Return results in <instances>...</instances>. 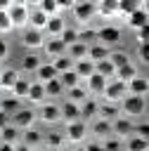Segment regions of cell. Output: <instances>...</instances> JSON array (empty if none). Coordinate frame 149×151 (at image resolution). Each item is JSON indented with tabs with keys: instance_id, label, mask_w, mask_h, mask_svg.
Listing matches in <instances>:
<instances>
[{
	"instance_id": "7bdbcfd3",
	"label": "cell",
	"mask_w": 149,
	"mask_h": 151,
	"mask_svg": "<svg viewBox=\"0 0 149 151\" xmlns=\"http://www.w3.org/2000/svg\"><path fill=\"white\" fill-rule=\"evenodd\" d=\"M45 94H47V99H57V97L66 94V90H64V85H61L59 78H57V80H52V83L45 85Z\"/></svg>"
},
{
	"instance_id": "f35d334b",
	"label": "cell",
	"mask_w": 149,
	"mask_h": 151,
	"mask_svg": "<svg viewBox=\"0 0 149 151\" xmlns=\"http://www.w3.org/2000/svg\"><path fill=\"white\" fill-rule=\"evenodd\" d=\"M95 73H99V76L106 78V80H114V78H116V66H114L109 59H104V61L95 64Z\"/></svg>"
},
{
	"instance_id": "9a60e30c",
	"label": "cell",
	"mask_w": 149,
	"mask_h": 151,
	"mask_svg": "<svg viewBox=\"0 0 149 151\" xmlns=\"http://www.w3.org/2000/svg\"><path fill=\"white\" fill-rule=\"evenodd\" d=\"M106 83H109L106 78H102L99 73H92V76L85 80V87H88L90 97H95V99H97V97H102V94H104V90H106Z\"/></svg>"
},
{
	"instance_id": "f6af8a7d",
	"label": "cell",
	"mask_w": 149,
	"mask_h": 151,
	"mask_svg": "<svg viewBox=\"0 0 149 151\" xmlns=\"http://www.w3.org/2000/svg\"><path fill=\"white\" fill-rule=\"evenodd\" d=\"M59 38H61V42H64L66 47L76 45V42H78V26H66V28H64V33H61Z\"/></svg>"
},
{
	"instance_id": "4316f807",
	"label": "cell",
	"mask_w": 149,
	"mask_h": 151,
	"mask_svg": "<svg viewBox=\"0 0 149 151\" xmlns=\"http://www.w3.org/2000/svg\"><path fill=\"white\" fill-rule=\"evenodd\" d=\"M109 54H111V50H109L106 45H102V42H95V45H90V47H88V59H90V61H95V64H99V61L109 59Z\"/></svg>"
},
{
	"instance_id": "4fadbf2b",
	"label": "cell",
	"mask_w": 149,
	"mask_h": 151,
	"mask_svg": "<svg viewBox=\"0 0 149 151\" xmlns=\"http://www.w3.org/2000/svg\"><path fill=\"white\" fill-rule=\"evenodd\" d=\"M43 54L47 57V61H52V59L66 54V45L61 42V38H47L43 45Z\"/></svg>"
},
{
	"instance_id": "680465c9",
	"label": "cell",
	"mask_w": 149,
	"mask_h": 151,
	"mask_svg": "<svg viewBox=\"0 0 149 151\" xmlns=\"http://www.w3.org/2000/svg\"><path fill=\"white\" fill-rule=\"evenodd\" d=\"M57 151H73V146H61V149H57Z\"/></svg>"
},
{
	"instance_id": "8992f818",
	"label": "cell",
	"mask_w": 149,
	"mask_h": 151,
	"mask_svg": "<svg viewBox=\"0 0 149 151\" xmlns=\"http://www.w3.org/2000/svg\"><path fill=\"white\" fill-rule=\"evenodd\" d=\"M9 19H12L14 28H19V31L28 28V19H31V7H28L26 2H12V7H9Z\"/></svg>"
},
{
	"instance_id": "277c9868",
	"label": "cell",
	"mask_w": 149,
	"mask_h": 151,
	"mask_svg": "<svg viewBox=\"0 0 149 151\" xmlns=\"http://www.w3.org/2000/svg\"><path fill=\"white\" fill-rule=\"evenodd\" d=\"M121 40H123V28H121V26H116V24H104V26L97 28V42L106 45L109 50H111L114 45H118Z\"/></svg>"
},
{
	"instance_id": "7c38bea8",
	"label": "cell",
	"mask_w": 149,
	"mask_h": 151,
	"mask_svg": "<svg viewBox=\"0 0 149 151\" xmlns=\"http://www.w3.org/2000/svg\"><path fill=\"white\" fill-rule=\"evenodd\" d=\"M90 134H92L95 139H99V142H104L106 137H114V125H111V120L95 118V120L90 123Z\"/></svg>"
},
{
	"instance_id": "816d5d0a",
	"label": "cell",
	"mask_w": 149,
	"mask_h": 151,
	"mask_svg": "<svg viewBox=\"0 0 149 151\" xmlns=\"http://www.w3.org/2000/svg\"><path fill=\"white\" fill-rule=\"evenodd\" d=\"M135 35H137V45H140V42H149V24H147L144 28H140Z\"/></svg>"
},
{
	"instance_id": "f907efd6",
	"label": "cell",
	"mask_w": 149,
	"mask_h": 151,
	"mask_svg": "<svg viewBox=\"0 0 149 151\" xmlns=\"http://www.w3.org/2000/svg\"><path fill=\"white\" fill-rule=\"evenodd\" d=\"M83 146H85V151H104V146H102L99 139H88Z\"/></svg>"
},
{
	"instance_id": "d4e9b609",
	"label": "cell",
	"mask_w": 149,
	"mask_h": 151,
	"mask_svg": "<svg viewBox=\"0 0 149 151\" xmlns=\"http://www.w3.org/2000/svg\"><path fill=\"white\" fill-rule=\"evenodd\" d=\"M57 78H59V73H57V68L52 66V61H43V66H40L38 73H35V80L43 83V85H47V83H52V80H57Z\"/></svg>"
},
{
	"instance_id": "6da1fadb",
	"label": "cell",
	"mask_w": 149,
	"mask_h": 151,
	"mask_svg": "<svg viewBox=\"0 0 149 151\" xmlns=\"http://www.w3.org/2000/svg\"><path fill=\"white\" fill-rule=\"evenodd\" d=\"M147 113V97H135V94H128L123 101H121V116L125 118H142Z\"/></svg>"
},
{
	"instance_id": "91938a15",
	"label": "cell",
	"mask_w": 149,
	"mask_h": 151,
	"mask_svg": "<svg viewBox=\"0 0 149 151\" xmlns=\"http://www.w3.org/2000/svg\"><path fill=\"white\" fill-rule=\"evenodd\" d=\"M73 151H85V146L80 144V146H73Z\"/></svg>"
},
{
	"instance_id": "bcb514c9",
	"label": "cell",
	"mask_w": 149,
	"mask_h": 151,
	"mask_svg": "<svg viewBox=\"0 0 149 151\" xmlns=\"http://www.w3.org/2000/svg\"><path fill=\"white\" fill-rule=\"evenodd\" d=\"M12 31H14V24L9 19V12L0 9V33H12Z\"/></svg>"
},
{
	"instance_id": "603a6c76",
	"label": "cell",
	"mask_w": 149,
	"mask_h": 151,
	"mask_svg": "<svg viewBox=\"0 0 149 151\" xmlns=\"http://www.w3.org/2000/svg\"><path fill=\"white\" fill-rule=\"evenodd\" d=\"M97 17H102V19H116L118 17V2L116 0H102V2H97Z\"/></svg>"
},
{
	"instance_id": "c3c4849f",
	"label": "cell",
	"mask_w": 149,
	"mask_h": 151,
	"mask_svg": "<svg viewBox=\"0 0 149 151\" xmlns=\"http://www.w3.org/2000/svg\"><path fill=\"white\" fill-rule=\"evenodd\" d=\"M135 134L149 142V120H135Z\"/></svg>"
},
{
	"instance_id": "74e56055",
	"label": "cell",
	"mask_w": 149,
	"mask_h": 151,
	"mask_svg": "<svg viewBox=\"0 0 149 151\" xmlns=\"http://www.w3.org/2000/svg\"><path fill=\"white\" fill-rule=\"evenodd\" d=\"M88 47L90 45H85V42H76V45H71V47H66V54L73 59V61H80V59H88Z\"/></svg>"
},
{
	"instance_id": "484cf974",
	"label": "cell",
	"mask_w": 149,
	"mask_h": 151,
	"mask_svg": "<svg viewBox=\"0 0 149 151\" xmlns=\"http://www.w3.org/2000/svg\"><path fill=\"white\" fill-rule=\"evenodd\" d=\"M99 118H104V120H116V118H121V104H114V101H99Z\"/></svg>"
},
{
	"instance_id": "cb8c5ba5",
	"label": "cell",
	"mask_w": 149,
	"mask_h": 151,
	"mask_svg": "<svg viewBox=\"0 0 149 151\" xmlns=\"http://www.w3.org/2000/svg\"><path fill=\"white\" fill-rule=\"evenodd\" d=\"M64 28H66V19L61 14L59 17H52L47 21V26H45V38H59L64 33Z\"/></svg>"
},
{
	"instance_id": "6125c7cd",
	"label": "cell",
	"mask_w": 149,
	"mask_h": 151,
	"mask_svg": "<svg viewBox=\"0 0 149 151\" xmlns=\"http://www.w3.org/2000/svg\"><path fill=\"white\" fill-rule=\"evenodd\" d=\"M0 97H2V85H0Z\"/></svg>"
},
{
	"instance_id": "94428289",
	"label": "cell",
	"mask_w": 149,
	"mask_h": 151,
	"mask_svg": "<svg viewBox=\"0 0 149 151\" xmlns=\"http://www.w3.org/2000/svg\"><path fill=\"white\" fill-rule=\"evenodd\" d=\"M35 151H52V149H47V146H38Z\"/></svg>"
},
{
	"instance_id": "7dc6e473",
	"label": "cell",
	"mask_w": 149,
	"mask_h": 151,
	"mask_svg": "<svg viewBox=\"0 0 149 151\" xmlns=\"http://www.w3.org/2000/svg\"><path fill=\"white\" fill-rule=\"evenodd\" d=\"M102 146H104V151H123V139H118V137H106V139L102 142Z\"/></svg>"
},
{
	"instance_id": "ffe728a7",
	"label": "cell",
	"mask_w": 149,
	"mask_h": 151,
	"mask_svg": "<svg viewBox=\"0 0 149 151\" xmlns=\"http://www.w3.org/2000/svg\"><path fill=\"white\" fill-rule=\"evenodd\" d=\"M43 146L57 151V149L66 146V134H64L61 130H47V132H45V139H43Z\"/></svg>"
},
{
	"instance_id": "ee69618b",
	"label": "cell",
	"mask_w": 149,
	"mask_h": 151,
	"mask_svg": "<svg viewBox=\"0 0 149 151\" xmlns=\"http://www.w3.org/2000/svg\"><path fill=\"white\" fill-rule=\"evenodd\" d=\"M137 7H140V2H135V0H121L118 2V17L121 19H128Z\"/></svg>"
},
{
	"instance_id": "4dcf8cb0",
	"label": "cell",
	"mask_w": 149,
	"mask_h": 151,
	"mask_svg": "<svg viewBox=\"0 0 149 151\" xmlns=\"http://www.w3.org/2000/svg\"><path fill=\"white\" fill-rule=\"evenodd\" d=\"M73 71L78 73V78L85 83L92 73H95V61H90V59H80V61H76L73 64Z\"/></svg>"
},
{
	"instance_id": "e0dca14e",
	"label": "cell",
	"mask_w": 149,
	"mask_h": 151,
	"mask_svg": "<svg viewBox=\"0 0 149 151\" xmlns=\"http://www.w3.org/2000/svg\"><path fill=\"white\" fill-rule=\"evenodd\" d=\"M95 118H99V99L90 97L85 104H80V120H85V123H92Z\"/></svg>"
},
{
	"instance_id": "7a4b0ae2",
	"label": "cell",
	"mask_w": 149,
	"mask_h": 151,
	"mask_svg": "<svg viewBox=\"0 0 149 151\" xmlns=\"http://www.w3.org/2000/svg\"><path fill=\"white\" fill-rule=\"evenodd\" d=\"M64 134H66V142H69V144L80 146V144H85L88 137H90V123H85V120L69 123V125H64Z\"/></svg>"
},
{
	"instance_id": "2e32d148",
	"label": "cell",
	"mask_w": 149,
	"mask_h": 151,
	"mask_svg": "<svg viewBox=\"0 0 149 151\" xmlns=\"http://www.w3.org/2000/svg\"><path fill=\"white\" fill-rule=\"evenodd\" d=\"M128 94H135V97H147L149 94V78L147 76H137L128 83Z\"/></svg>"
},
{
	"instance_id": "5bb4252c",
	"label": "cell",
	"mask_w": 149,
	"mask_h": 151,
	"mask_svg": "<svg viewBox=\"0 0 149 151\" xmlns=\"http://www.w3.org/2000/svg\"><path fill=\"white\" fill-rule=\"evenodd\" d=\"M24 73L19 71V68H12V66H5L2 71H0V85H2V92H12V87L19 83V78H21Z\"/></svg>"
},
{
	"instance_id": "d590c367",
	"label": "cell",
	"mask_w": 149,
	"mask_h": 151,
	"mask_svg": "<svg viewBox=\"0 0 149 151\" xmlns=\"http://www.w3.org/2000/svg\"><path fill=\"white\" fill-rule=\"evenodd\" d=\"M140 76V68H137V64H128V66H123V68H118L116 71V80H121V83H130L132 78H137Z\"/></svg>"
},
{
	"instance_id": "b9f144b4",
	"label": "cell",
	"mask_w": 149,
	"mask_h": 151,
	"mask_svg": "<svg viewBox=\"0 0 149 151\" xmlns=\"http://www.w3.org/2000/svg\"><path fill=\"white\" fill-rule=\"evenodd\" d=\"M78 40L85 42V45H95V42H97V28H95V26H83V28H78Z\"/></svg>"
},
{
	"instance_id": "7402d4cb",
	"label": "cell",
	"mask_w": 149,
	"mask_h": 151,
	"mask_svg": "<svg viewBox=\"0 0 149 151\" xmlns=\"http://www.w3.org/2000/svg\"><path fill=\"white\" fill-rule=\"evenodd\" d=\"M147 24H149V17H147V12H144L142 7H137V9L125 19V26H128L130 31H135V33H137L140 28H144Z\"/></svg>"
},
{
	"instance_id": "6f0895ef",
	"label": "cell",
	"mask_w": 149,
	"mask_h": 151,
	"mask_svg": "<svg viewBox=\"0 0 149 151\" xmlns=\"http://www.w3.org/2000/svg\"><path fill=\"white\" fill-rule=\"evenodd\" d=\"M140 7L147 12V17H149V0H144V2H140Z\"/></svg>"
},
{
	"instance_id": "3957f363",
	"label": "cell",
	"mask_w": 149,
	"mask_h": 151,
	"mask_svg": "<svg viewBox=\"0 0 149 151\" xmlns=\"http://www.w3.org/2000/svg\"><path fill=\"white\" fill-rule=\"evenodd\" d=\"M71 17L76 24L83 26H90L92 19L97 17V2H73V9H71Z\"/></svg>"
},
{
	"instance_id": "52a82bcc",
	"label": "cell",
	"mask_w": 149,
	"mask_h": 151,
	"mask_svg": "<svg viewBox=\"0 0 149 151\" xmlns=\"http://www.w3.org/2000/svg\"><path fill=\"white\" fill-rule=\"evenodd\" d=\"M45 33L43 31H35V28H24L21 31V45L28 50V52H38V50H43V45H45Z\"/></svg>"
},
{
	"instance_id": "1f68e13d",
	"label": "cell",
	"mask_w": 149,
	"mask_h": 151,
	"mask_svg": "<svg viewBox=\"0 0 149 151\" xmlns=\"http://www.w3.org/2000/svg\"><path fill=\"white\" fill-rule=\"evenodd\" d=\"M109 61L116 66V71L118 68H123V66H128V64H132V57L125 52V50H111V54H109Z\"/></svg>"
},
{
	"instance_id": "f546056e",
	"label": "cell",
	"mask_w": 149,
	"mask_h": 151,
	"mask_svg": "<svg viewBox=\"0 0 149 151\" xmlns=\"http://www.w3.org/2000/svg\"><path fill=\"white\" fill-rule=\"evenodd\" d=\"M66 99L69 101H73V104H85L88 99H90V92H88V87H85V83H80L78 87H73V90H69L66 92Z\"/></svg>"
},
{
	"instance_id": "db71d44e",
	"label": "cell",
	"mask_w": 149,
	"mask_h": 151,
	"mask_svg": "<svg viewBox=\"0 0 149 151\" xmlns=\"http://www.w3.org/2000/svg\"><path fill=\"white\" fill-rule=\"evenodd\" d=\"M9 123H12V116H9V113H5V111H0V132H2Z\"/></svg>"
},
{
	"instance_id": "44dd1931",
	"label": "cell",
	"mask_w": 149,
	"mask_h": 151,
	"mask_svg": "<svg viewBox=\"0 0 149 151\" xmlns=\"http://www.w3.org/2000/svg\"><path fill=\"white\" fill-rule=\"evenodd\" d=\"M26 101H28V104H33V106H40V104H45V101H47L45 85H43V83H38V80H33V83H31V90H28V97H26Z\"/></svg>"
},
{
	"instance_id": "5b68a950",
	"label": "cell",
	"mask_w": 149,
	"mask_h": 151,
	"mask_svg": "<svg viewBox=\"0 0 149 151\" xmlns=\"http://www.w3.org/2000/svg\"><path fill=\"white\" fill-rule=\"evenodd\" d=\"M38 120L40 123H45V125H57V123H61V104H57V101H45V104H40L38 109Z\"/></svg>"
},
{
	"instance_id": "d6a6232c",
	"label": "cell",
	"mask_w": 149,
	"mask_h": 151,
	"mask_svg": "<svg viewBox=\"0 0 149 151\" xmlns=\"http://www.w3.org/2000/svg\"><path fill=\"white\" fill-rule=\"evenodd\" d=\"M31 83H33V80H28V76H21V78H19V83H17L14 87H12V92H9V94L24 101V99L28 97V90H31Z\"/></svg>"
},
{
	"instance_id": "ab89813d",
	"label": "cell",
	"mask_w": 149,
	"mask_h": 151,
	"mask_svg": "<svg viewBox=\"0 0 149 151\" xmlns=\"http://www.w3.org/2000/svg\"><path fill=\"white\" fill-rule=\"evenodd\" d=\"M73 59L69 57V54H61V57H57V59H52V66L57 68V73L61 76V73H66V71H73Z\"/></svg>"
},
{
	"instance_id": "f1b7e54d",
	"label": "cell",
	"mask_w": 149,
	"mask_h": 151,
	"mask_svg": "<svg viewBox=\"0 0 149 151\" xmlns=\"http://www.w3.org/2000/svg\"><path fill=\"white\" fill-rule=\"evenodd\" d=\"M47 21H50V17H45L35 5L31 7V19H28V26L31 28H35V31H43L45 33V26H47Z\"/></svg>"
},
{
	"instance_id": "60d3db41",
	"label": "cell",
	"mask_w": 149,
	"mask_h": 151,
	"mask_svg": "<svg viewBox=\"0 0 149 151\" xmlns=\"http://www.w3.org/2000/svg\"><path fill=\"white\" fill-rule=\"evenodd\" d=\"M59 83H61V85H64V90L69 92V90L78 87L83 80L78 78V73H76V71H66V73H61V76H59Z\"/></svg>"
},
{
	"instance_id": "f5cc1de1",
	"label": "cell",
	"mask_w": 149,
	"mask_h": 151,
	"mask_svg": "<svg viewBox=\"0 0 149 151\" xmlns=\"http://www.w3.org/2000/svg\"><path fill=\"white\" fill-rule=\"evenodd\" d=\"M9 57V42L5 38H0V61H5Z\"/></svg>"
},
{
	"instance_id": "30bf717a",
	"label": "cell",
	"mask_w": 149,
	"mask_h": 151,
	"mask_svg": "<svg viewBox=\"0 0 149 151\" xmlns=\"http://www.w3.org/2000/svg\"><path fill=\"white\" fill-rule=\"evenodd\" d=\"M43 66V54H38V52H26L24 57H21V61H19V71L26 76V73H38V68Z\"/></svg>"
},
{
	"instance_id": "9c48e42d",
	"label": "cell",
	"mask_w": 149,
	"mask_h": 151,
	"mask_svg": "<svg viewBox=\"0 0 149 151\" xmlns=\"http://www.w3.org/2000/svg\"><path fill=\"white\" fill-rule=\"evenodd\" d=\"M125 97H128V85L121 83V80H116V78L106 83V90H104V94H102L104 101H114V104H121Z\"/></svg>"
},
{
	"instance_id": "11a10c76",
	"label": "cell",
	"mask_w": 149,
	"mask_h": 151,
	"mask_svg": "<svg viewBox=\"0 0 149 151\" xmlns=\"http://www.w3.org/2000/svg\"><path fill=\"white\" fill-rule=\"evenodd\" d=\"M0 151H17V146H14V144H5V142H0Z\"/></svg>"
},
{
	"instance_id": "83f0119b",
	"label": "cell",
	"mask_w": 149,
	"mask_h": 151,
	"mask_svg": "<svg viewBox=\"0 0 149 151\" xmlns=\"http://www.w3.org/2000/svg\"><path fill=\"white\" fill-rule=\"evenodd\" d=\"M19 109H24L21 99H17V97H12V94H2V97H0V111H5V113H9V116H14Z\"/></svg>"
},
{
	"instance_id": "9f6ffc18",
	"label": "cell",
	"mask_w": 149,
	"mask_h": 151,
	"mask_svg": "<svg viewBox=\"0 0 149 151\" xmlns=\"http://www.w3.org/2000/svg\"><path fill=\"white\" fill-rule=\"evenodd\" d=\"M17 151H33V149H31V146H26V144H21V142H19V144H17Z\"/></svg>"
},
{
	"instance_id": "ac0fdd59",
	"label": "cell",
	"mask_w": 149,
	"mask_h": 151,
	"mask_svg": "<svg viewBox=\"0 0 149 151\" xmlns=\"http://www.w3.org/2000/svg\"><path fill=\"white\" fill-rule=\"evenodd\" d=\"M76 120H80V106L69 101V99H64L61 101V123L69 125V123H76Z\"/></svg>"
},
{
	"instance_id": "681fc988",
	"label": "cell",
	"mask_w": 149,
	"mask_h": 151,
	"mask_svg": "<svg viewBox=\"0 0 149 151\" xmlns=\"http://www.w3.org/2000/svg\"><path fill=\"white\" fill-rule=\"evenodd\" d=\"M137 61L149 66V42H140L137 45Z\"/></svg>"
},
{
	"instance_id": "8fae6325",
	"label": "cell",
	"mask_w": 149,
	"mask_h": 151,
	"mask_svg": "<svg viewBox=\"0 0 149 151\" xmlns=\"http://www.w3.org/2000/svg\"><path fill=\"white\" fill-rule=\"evenodd\" d=\"M111 125H114V137H118V139H123V142L135 134V120H132V118L121 116V118H116Z\"/></svg>"
},
{
	"instance_id": "ba28073f",
	"label": "cell",
	"mask_w": 149,
	"mask_h": 151,
	"mask_svg": "<svg viewBox=\"0 0 149 151\" xmlns=\"http://www.w3.org/2000/svg\"><path fill=\"white\" fill-rule=\"evenodd\" d=\"M35 123H38V111H35V109H28V106L19 109V111L12 116V125L19 127L21 132L28 130V127H35Z\"/></svg>"
},
{
	"instance_id": "8d00e7d4",
	"label": "cell",
	"mask_w": 149,
	"mask_h": 151,
	"mask_svg": "<svg viewBox=\"0 0 149 151\" xmlns=\"http://www.w3.org/2000/svg\"><path fill=\"white\" fill-rule=\"evenodd\" d=\"M35 7H38V9H40L45 17H50V19L61 14V9H59V2H57V0H40Z\"/></svg>"
},
{
	"instance_id": "d6986e66",
	"label": "cell",
	"mask_w": 149,
	"mask_h": 151,
	"mask_svg": "<svg viewBox=\"0 0 149 151\" xmlns=\"http://www.w3.org/2000/svg\"><path fill=\"white\" fill-rule=\"evenodd\" d=\"M43 139H45V132H40L38 127H28V130L21 132V144L31 146L33 151H35L38 146H43Z\"/></svg>"
},
{
	"instance_id": "e575fe53",
	"label": "cell",
	"mask_w": 149,
	"mask_h": 151,
	"mask_svg": "<svg viewBox=\"0 0 149 151\" xmlns=\"http://www.w3.org/2000/svg\"><path fill=\"white\" fill-rule=\"evenodd\" d=\"M123 151H149V142L137 137V134H132V137H128L123 142Z\"/></svg>"
},
{
	"instance_id": "836d02e7",
	"label": "cell",
	"mask_w": 149,
	"mask_h": 151,
	"mask_svg": "<svg viewBox=\"0 0 149 151\" xmlns=\"http://www.w3.org/2000/svg\"><path fill=\"white\" fill-rule=\"evenodd\" d=\"M0 142H5V144H14V146H17V144L21 142V130L14 127V125L9 123V125L0 132Z\"/></svg>"
}]
</instances>
